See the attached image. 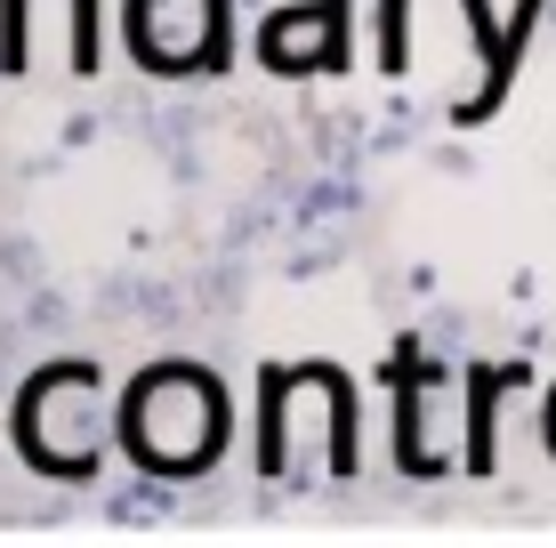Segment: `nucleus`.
<instances>
[{
  "label": "nucleus",
  "instance_id": "1",
  "mask_svg": "<svg viewBox=\"0 0 556 548\" xmlns=\"http://www.w3.org/2000/svg\"><path fill=\"white\" fill-rule=\"evenodd\" d=\"M226 428H235V404H226V380L210 364H186V355H162L113 404V444L122 460L153 484H194L218 468Z\"/></svg>",
  "mask_w": 556,
  "mask_h": 548
},
{
  "label": "nucleus",
  "instance_id": "2",
  "mask_svg": "<svg viewBox=\"0 0 556 548\" xmlns=\"http://www.w3.org/2000/svg\"><path fill=\"white\" fill-rule=\"evenodd\" d=\"M9 444L16 460L33 468V476L49 484H89L105 468L113 444V411H105V371L98 364H41L25 371V387H16L9 404Z\"/></svg>",
  "mask_w": 556,
  "mask_h": 548
},
{
  "label": "nucleus",
  "instance_id": "3",
  "mask_svg": "<svg viewBox=\"0 0 556 548\" xmlns=\"http://www.w3.org/2000/svg\"><path fill=\"white\" fill-rule=\"evenodd\" d=\"M122 49L153 81H202L235 65V0H122Z\"/></svg>",
  "mask_w": 556,
  "mask_h": 548
},
{
  "label": "nucleus",
  "instance_id": "4",
  "mask_svg": "<svg viewBox=\"0 0 556 548\" xmlns=\"http://www.w3.org/2000/svg\"><path fill=\"white\" fill-rule=\"evenodd\" d=\"M379 380H388V395H395V468L404 476H444V451H435V404H444V387H452V371L435 364L419 339H395L388 347V364H379Z\"/></svg>",
  "mask_w": 556,
  "mask_h": 548
},
{
  "label": "nucleus",
  "instance_id": "5",
  "mask_svg": "<svg viewBox=\"0 0 556 548\" xmlns=\"http://www.w3.org/2000/svg\"><path fill=\"white\" fill-rule=\"evenodd\" d=\"M459 16H468V41H476V89L452 105V129H484L492 113L508 105L516 89V65H525L532 49V25L548 16V0H516V16H492V0H459Z\"/></svg>",
  "mask_w": 556,
  "mask_h": 548
},
{
  "label": "nucleus",
  "instance_id": "6",
  "mask_svg": "<svg viewBox=\"0 0 556 548\" xmlns=\"http://www.w3.org/2000/svg\"><path fill=\"white\" fill-rule=\"evenodd\" d=\"M266 73H348V0H275L258 25Z\"/></svg>",
  "mask_w": 556,
  "mask_h": 548
},
{
  "label": "nucleus",
  "instance_id": "7",
  "mask_svg": "<svg viewBox=\"0 0 556 548\" xmlns=\"http://www.w3.org/2000/svg\"><path fill=\"white\" fill-rule=\"evenodd\" d=\"M532 380V364H468L459 387H468V411H459V468L468 476H492L501 468V404Z\"/></svg>",
  "mask_w": 556,
  "mask_h": 548
},
{
  "label": "nucleus",
  "instance_id": "8",
  "mask_svg": "<svg viewBox=\"0 0 556 548\" xmlns=\"http://www.w3.org/2000/svg\"><path fill=\"white\" fill-rule=\"evenodd\" d=\"M299 387H306V364H266L258 371V476L275 484V476H291V404H299Z\"/></svg>",
  "mask_w": 556,
  "mask_h": 548
},
{
  "label": "nucleus",
  "instance_id": "9",
  "mask_svg": "<svg viewBox=\"0 0 556 548\" xmlns=\"http://www.w3.org/2000/svg\"><path fill=\"white\" fill-rule=\"evenodd\" d=\"M73 9V73H98L105 65V9L98 0H65Z\"/></svg>",
  "mask_w": 556,
  "mask_h": 548
},
{
  "label": "nucleus",
  "instance_id": "10",
  "mask_svg": "<svg viewBox=\"0 0 556 548\" xmlns=\"http://www.w3.org/2000/svg\"><path fill=\"white\" fill-rule=\"evenodd\" d=\"M33 65V0H0V73Z\"/></svg>",
  "mask_w": 556,
  "mask_h": 548
},
{
  "label": "nucleus",
  "instance_id": "11",
  "mask_svg": "<svg viewBox=\"0 0 556 548\" xmlns=\"http://www.w3.org/2000/svg\"><path fill=\"white\" fill-rule=\"evenodd\" d=\"M412 65V0H379V73Z\"/></svg>",
  "mask_w": 556,
  "mask_h": 548
},
{
  "label": "nucleus",
  "instance_id": "12",
  "mask_svg": "<svg viewBox=\"0 0 556 548\" xmlns=\"http://www.w3.org/2000/svg\"><path fill=\"white\" fill-rule=\"evenodd\" d=\"M541 444H548V460H556V387H548V404H541Z\"/></svg>",
  "mask_w": 556,
  "mask_h": 548
}]
</instances>
